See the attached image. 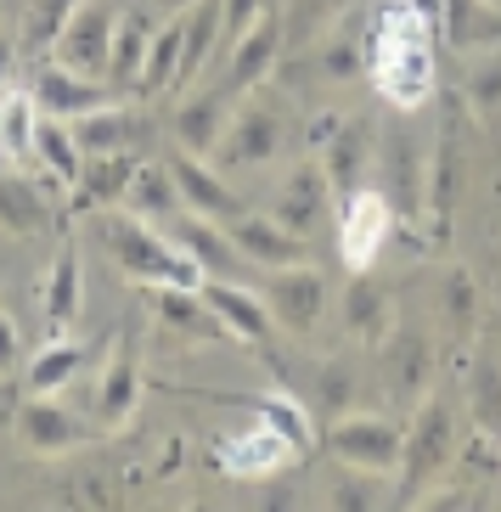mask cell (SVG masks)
<instances>
[{"label": "cell", "mask_w": 501, "mask_h": 512, "mask_svg": "<svg viewBox=\"0 0 501 512\" xmlns=\"http://www.w3.org/2000/svg\"><path fill=\"white\" fill-rule=\"evenodd\" d=\"M456 445H462V428H456V406L445 394H423L411 406V422L400 434V467H395V501L400 507H417L428 496V484L445 479V467L456 462Z\"/></svg>", "instance_id": "1"}, {"label": "cell", "mask_w": 501, "mask_h": 512, "mask_svg": "<svg viewBox=\"0 0 501 512\" xmlns=\"http://www.w3.org/2000/svg\"><path fill=\"white\" fill-rule=\"evenodd\" d=\"M102 237H107V248H113V265H119L130 282H175V287L203 282L198 259L186 254L164 226H152V220H141V214H130V209L107 214Z\"/></svg>", "instance_id": "2"}, {"label": "cell", "mask_w": 501, "mask_h": 512, "mask_svg": "<svg viewBox=\"0 0 501 512\" xmlns=\"http://www.w3.org/2000/svg\"><path fill=\"white\" fill-rule=\"evenodd\" d=\"M400 428L395 417H378V411H344L321 428V451L344 467H366V473H389L395 479L400 467Z\"/></svg>", "instance_id": "3"}, {"label": "cell", "mask_w": 501, "mask_h": 512, "mask_svg": "<svg viewBox=\"0 0 501 512\" xmlns=\"http://www.w3.org/2000/svg\"><path fill=\"white\" fill-rule=\"evenodd\" d=\"M282 147H288L282 107H276V102H254V96H248L243 107H231L226 136H220V147H214L209 164L220 169V175H231V169H265V164L282 158Z\"/></svg>", "instance_id": "4"}, {"label": "cell", "mask_w": 501, "mask_h": 512, "mask_svg": "<svg viewBox=\"0 0 501 512\" xmlns=\"http://www.w3.org/2000/svg\"><path fill=\"white\" fill-rule=\"evenodd\" d=\"M113 0H79L74 17L57 29V40L46 46V62L57 68H74V74H91V79H107V51H113Z\"/></svg>", "instance_id": "5"}, {"label": "cell", "mask_w": 501, "mask_h": 512, "mask_svg": "<svg viewBox=\"0 0 501 512\" xmlns=\"http://www.w3.org/2000/svg\"><path fill=\"white\" fill-rule=\"evenodd\" d=\"M395 231V209H389V197L383 192H366L355 186L344 197V209H338V259H344V271H372V259L383 254V242Z\"/></svg>", "instance_id": "6"}, {"label": "cell", "mask_w": 501, "mask_h": 512, "mask_svg": "<svg viewBox=\"0 0 501 512\" xmlns=\"http://www.w3.org/2000/svg\"><path fill=\"white\" fill-rule=\"evenodd\" d=\"M282 51H288V23H282V12H259L254 23L231 40V62H226V85H220V91L226 96L259 91V85L271 79V68L282 62Z\"/></svg>", "instance_id": "7"}, {"label": "cell", "mask_w": 501, "mask_h": 512, "mask_svg": "<svg viewBox=\"0 0 501 512\" xmlns=\"http://www.w3.org/2000/svg\"><path fill=\"white\" fill-rule=\"evenodd\" d=\"M456 186H462V107L456 96L445 102L440 141L428 152V197H423V220L434 237H451V209H456Z\"/></svg>", "instance_id": "8"}, {"label": "cell", "mask_w": 501, "mask_h": 512, "mask_svg": "<svg viewBox=\"0 0 501 512\" xmlns=\"http://www.w3.org/2000/svg\"><path fill=\"white\" fill-rule=\"evenodd\" d=\"M259 299H265V310H271L276 327L288 332H310L321 321V310H327V282H321L316 265H282V271H265V282H259Z\"/></svg>", "instance_id": "9"}, {"label": "cell", "mask_w": 501, "mask_h": 512, "mask_svg": "<svg viewBox=\"0 0 501 512\" xmlns=\"http://www.w3.org/2000/svg\"><path fill=\"white\" fill-rule=\"evenodd\" d=\"M12 422H17V439H23L34 456H74L79 445L91 439V422L79 417L74 406H62L57 394H29Z\"/></svg>", "instance_id": "10"}, {"label": "cell", "mask_w": 501, "mask_h": 512, "mask_svg": "<svg viewBox=\"0 0 501 512\" xmlns=\"http://www.w3.org/2000/svg\"><path fill=\"white\" fill-rule=\"evenodd\" d=\"M141 299H147V310L158 316V327H169L175 338H186V344H231L226 321L214 316L209 304H203V293H198V287L141 282Z\"/></svg>", "instance_id": "11"}, {"label": "cell", "mask_w": 501, "mask_h": 512, "mask_svg": "<svg viewBox=\"0 0 501 512\" xmlns=\"http://www.w3.org/2000/svg\"><path fill=\"white\" fill-rule=\"evenodd\" d=\"M383 383L400 406H417L423 394H434V338L411 321H395L389 344H383Z\"/></svg>", "instance_id": "12"}, {"label": "cell", "mask_w": 501, "mask_h": 512, "mask_svg": "<svg viewBox=\"0 0 501 512\" xmlns=\"http://www.w3.org/2000/svg\"><path fill=\"white\" fill-rule=\"evenodd\" d=\"M293 456L299 451H293L288 439L276 434L271 422H259V428H243V434H226L209 451V462L220 467V473H231V479H271V473H282Z\"/></svg>", "instance_id": "13"}, {"label": "cell", "mask_w": 501, "mask_h": 512, "mask_svg": "<svg viewBox=\"0 0 501 512\" xmlns=\"http://www.w3.org/2000/svg\"><path fill=\"white\" fill-rule=\"evenodd\" d=\"M34 107L46 113V119H85V113H96V107L119 102L113 96V85L107 79H91V74H74V68H57V62H46L40 74H34Z\"/></svg>", "instance_id": "14"}, {"label": "cell", "mask_w": 501, "mask_h": 512, "mask_svg": "<svg viewBox=\"0 0 501 512\" xmlns=\"http://www.w3.org/2000/svg\"><path fill=\"white\" fill-rule=\"evenodd\" d=\"M226 237L237 242L243 265H254V271H282V265H299L304 259V237L288 231L276 214H231Z\"/></svg>", "instance_id": "15"}, {"label": "cell", "mask_w": 501, "mask_h": 512, "mask_svg": "<svg viewBox=\"0 0 501 512\" xmlns=\"http://www.w3.org/2000/svg\"><path fill=\"white\" fill-rule=\"evenodd\" d=\"M383 169H389V209L395 220H423V197H428V152L423 141L411 136V130H395V136L383 141Z\"/></svg>", "instance_id": "16"}, {"label": "cell", "mask_w": 501, "mask_h": 512, "mask_svg": "<svg viewBox=\"0 0 501 512\" xmlns=\"http://www.w3.org/2000/svg\"><path fill=\"white\" fill-rule=\"evenodd\" d=\"M198 293H203V304H209L214 316L226 321L231 338H243V344H271L276 338V321H271V310H265V299L248 293L237 276H203Z\"/></svg>", "instance_id": "17"}, {"label": "cell", "mask_w": 501, "mask_h": 512, "mask_svg": "<svg viewBox=\"0 0 501 512\" xmlns=\"http://www.w3.org/2000/svg\"><path fill=\"white\" fill-rule=\"evenodd\" d=\"M169 175H175V186H181V203L192 214H209V220H220L226 226L231 214H243V197L226 186V175L214 164H203L198 152H186V147H175L169 152Z\"/></svg>", "instance_id": "18"}, {"label": "cell", "mask_w": 501, "mask_h": 512, "mask_svg": "<svg viewBox=\"0 0 501 512\" xmlns=\"http://www.w3.org/2000/svg\"><path fill=\"white\" fill-rule=\"evenodd\" d=\"M164 231L181 242L192 259H198V271H203V276H243V254H237V242L226 237V226H220V220H209V214H186V209H181Z\"/></svg>", "instance_id": "19"}, {"label": "cell", "mask_w": 501, "mask_h": 512, "mask_svg": "<svg viewBox=\"0 0 501 512\" xmlns=\"http://www.w3.org/2000/svg\"><path fill=\"white\" fill-rule=\"evenodd\" d=\"M321 175H327V186H333V197H350L355 186H361L366 164H372V130H366L361 119H338L333 130H327V141H321Z\"/></svg>", "instance_id": "20"}, {"label": "cell", "mask_w": 501, "mask_h": 512, "mask_svg": "<svg viewBox=\"0 0 501 512\" xmlns=\"http://www.w3.org/2000/svg\"><path fill=\"white\" fill-rule=\"evenodd\" d=\"M327 203H333V186H327V175H321V164H299L288 175V181L276 186V203L271 214L282 220L288 231H299V237H310V231L327 220Z\"/></svg>", "instance_id": "21"}, {"label": "cell", "mask_w": 501, "mask_h": 512, "mask_svg": "<svg viewBox=\"0 0 501 512\" xmlns=\"http://www.w3.org/2000/svg\"><path fill=\"white\" fill-rule=\"evenodd\" d=\"M141 406V366L130 349H113L96 377V428H124Z\"/></svg>", "instance_id": "22"}, {"label": "cell", "mask_w": 501, "mask_h": 512, "mask_svg": "<svg viewBox=\"0 0 501 512\" xmlns=\"http://www.w3.org/2000/svg\"><path fill=\"white\" fill-rule=\"evenodd\" d=\"M344 332L355 344H389V332H395V299L372 282V271H355L350 293H344Z\"/></svg>", "instance_id": "23"}, {"label": "cell", "mask_w": 501, "mask_h": 512, "mask_svg": "<svg viewBox=\"0 0 501 512\" xmlns=\"http://www.w3.org/2000/svg\"><path fill=\"white\" fill-rule=\"evenodd\" d=\"M29 169H46L51 186H68V192H74L79 175H85V147H79L74 124H68V119H46V113H40V130H34V158H29Z\"/></svg>", "instance_id": "24"}, {"label": "cell", "mask_w": 501, "mask_h": 512, "mask_svg": "<svg viewBox=\"0 0 501 512\" xmlns=\"http://www.w3.org/2000/svg\"><path fill=\"white\" fill-rule=\"evenodd\" d=\"M226 119H231L226 91L186 96L181 113H175V147L198 152V158H214V147H220V136H226Z\"/></svg>", "instance_id": "25"}, {"label": "cell", "mask_w": 501, "mask_h": 512, "mask_svg": "<svg viewBox=\"0 0 501 512\" xmlns=\"http://www.w3.org/2000/svg\"><path fill=\"white\" fill-rule=\"evenodd\" d=\"M136 169H141L136 152H91L74 197L85 203V209H119L124 192H130V181H136Z\"/></svg>", "instance_id": "26"}, {"label": "cell", "mask_w": 501, "mask_h": 512, "mask_svg": "<svg viewBox=\"0 0 501 512\" xmlns=\"http://www.w3.org/2000/svg\"><path fill=\"white\" fill-rule=\"evenodd\" d=\"M209 400H226V406L254 411L259 422H271L276 434L288 439L293 451H310V445H316V422H310V411H304L293 394H209Z\"/></svg>", "instance_id": "27"}, {"label": "cell", "mask_w": 501, "mask_h": 512, "mask_svg": "<svg viewBox=\"0 0 501 512\" xmlns=\"http://www.w3.org/2000/svg\"><path fill=\"white\" fill-rule=\"evenodd\" d=\"M468 74H462V107L473 113L479 130H501V46L468 51Z\"/></svg>", "instance_id": "28"}, {"label": "cell", "mask_w": 501, "mask_h": 512, "mask_svg": "<svg viewBox=\"0 0 501 512\" xmlns=\"http://www.w3.org/2000/svg\"><path fill=\"white\" fill-rule=\"evenodd\" d=\"M51 226V209L40 186L23 175V169H0V231H12V237H34V231Z\"/></svg>", "instance_id": "29"}, {"label": "cell", "mask_w": 501, "mask_h": 512, "mask_svg": "<svg viewBox=\"0 0 501 512\" xmlns=\"http://www.w3.org/2000/svg\"><path fill=\"white\" fill-rule=\"evenodd\" d=\"M119 209L141 214V220H152V226H169V220L186 209V203H181V186H175V175H169L164 164H141Z\"/></svg>", "instance_id": "30"}, {"label": "cell", "mask_w": 501, "mask_h": 512, "mask_svg": "<svg viewBox=\"0 0 501 512\" xmlns=\"http://www.w3.org/2000/svg\"><path fill=\"white\" fill-rule=\"evenodd\" d=\"M445 40L456 51H485V46H501V6L490 0H445Z\"/></svg>", "instance_id": "31"}, {"label": "cell", "mask_w": 501, "mask_h": 512, "mask_svg": "<svg viewBox=\"0 0 501 512\" xmlns=\"http://www.w3.org/2000/svg\"><path fill=\"white\" fill-rule=\"evenodd\" d=\"M147 46H152V23L147 12H124L113 23V51H107V85H141V68H147Z\"/></svg>", "instance_id": "32"}, {"label": "cell", "mask_w": 501, "mask_h": 512, "mask_svg": "<svg viewBox=\"0 0 501 512\" xmlns=\"http://www.w3.org/2000/svg\"><path fill=\"white\" fill-rule=\"evenodd\" d=\"M85 361H91V344H79V338L57 332V338L29 361V394H62L79 372H85Z\"/></svg>", "instance_id": "33"}, {"label": "cell", "mask_w": 501, "mask_h": 512, "mask_svg": "<svg viewBox=\"0 0 501 512\" xmlns=\"http://www.w3.org/2000/svg\"><path fill=\"white\" fill-rule=\"evenodd\" d=\"M468 411L485 439H501V349H479L468 372Z\"/></svg>", "instance_id": "34"}, {"label": "cell", "mask_w": 501, "mask_h": 512, "mask_svg": "<svg viewBox=\"0 0 501 512\" xmlns=\"http://www.w3.org/2000/svg\"><path fill=\"white\" fill-rule=\"evenodd\" d=\"M181 51H186V29H181V17H169L164 29H152L147 68H141V85H136V91H147V96L175 91V85H181Z\"/></svg>", "instance_id": "35"}, {"label": "cell", "mask_w": 501, "mask_h": 512, "mask_svg": "<svg viewBox=\"0 0 501 512\" xmlns=\"http://www.w3.org/2000/svg\"><path fill=\"white\" fill-rule=\"evenodd\" d=\"M34 130H40V107L29 91L0 96V158L6 164H29L34 158Z\"/></svg>", "instance_id": "36"}, {"label": "cell", "mask_w": 501, "mask_h": 512, "mask_svg": "<svg viewBox=\"0 0 501 512\" xmlns=\"http://www.w3.org/2000/svg\"><path fill=\"white\" fill-rule=\"evenodd\" d=\"M79 293H85V271H79V254H57L46 271V327L51 338L74 327L79 316Z\"/></svg>", "instance_id": "37"}, {"label": "cell", "mask_w": 501, "mask_h": 512, "mask_svg": "<svg viewBox=\"0 0 501 512\" xmlns=\"http://www.w3.org/2000/svg\"><path fill=\"white\" fill-rule=\"evenodd\" d=\"M74 136L79 147H85V158L91 152H130V136H136V113L119 102L96 107V113H85V119H74Z\"/></svg>", "instance_id": "38"}, {"label": "cell", "mask_w": 501, "mask_h": 512, "mask_svg": "<svg viewBox=\"0 0 501 512\" xmlns=\"http://www.w3.org/2000/svg\"><path fill=\"white\" fill-rule=\"evenodd\" d=\"M186 29V51H181V79H192L209 62V51L220 46V0H192L181 17Z\"/></svg>", "instance_id": "39"}, {"label": "cell", "mask_w": 501, "mask_h": 512, "mask_svg": "<svg viewBox=\"0 0 501 512\" xmlns=\"http://www.w3.org/2000/svg\"><path fill=\"white\" fill-rule=\"evenodd\" d=\"M366 62H372V46H366L361 34H321L316 40V74L321 79H361L366 74Z\"/></svg>", "instance_id": "40"}, {"label": "cell", "mask_w": 501, "mask_h": 512, "mask_svg": "<svg viewBox=\"0 0 501 512\" xmlns=\"http://www.w3.org/2000/svg\"><path fill=\"white\" fill-rule=\"evenodd\" d=\"M440 316H445V327H451V338H468V332L479 327V282H473L462 265H451V271L440 276Z\"/></svg>", "instance_id": "41"}, {"label": "cell", "mask_w": 501, "mask_h": 512, "mask_svg": "<svg viewBox=\"0 0 501 512\" xmlns=\"http://www.w3.org/2000/svg\"><path fill=\"white\" fill-rule=\"evenodd\" d=\"M310 389H316V406L327 411V417H344V411L355 406V372L344 361H321L316 377H310Z\"/></svg>", "instance_id": "42"}, {"label": "cell", "mask_w": 501, "mask_h": 512, "mask_svg": "<svg viewBox=\"0 0 501 512\" xmlns=\"http://www.w3.org/2000/svg\"><path fill=\"white\" fill-rule=\"evenodd\" d=\"M333 490H327V507H344V512H366V507H378V490H366V479H378V473H366V467H344L338 462L333 473Z\"/></svg>", "instance_id": "43"}, {"label": "cell", "mask_w": 501, "mask_h": 512, "mask_svg": "<svg viewBox=\"0 0 501 512\" xmlns=\"http://www.w3.org/2000/svg\"><path fill=\"white\" fill-rule=\"evenodd\" d=\"M344 6H350V0H288V17H282V23H288L299 40H316L327 23L344 17Z\"/></svg>", "instance_id": "44"}, {"label": "cell", "mask_w": 501, "mask_h": 512, "mask_svg": "<svg viewBox=\"0 0 501 512\" xmlns=\"http://www.w3.org/2000/svg\"><path fill=\"white\" fill-rule=\"evenodd\" d=\"M74 6H79V0H34V6H29V40H34V46L46 51L51 40H57V29L74 17Z\"/></svg>", "instance_id": "45"}, {"label": "cell", "mask_w": 501, "mask_h": 512, "mask_svg": "<svg viewBox=\"0 0 501 512\" xmlns=\"http://www.w3.org/2000/svg\"><path fill=\"white\" fill-rule=\"evenodd\" d=\"M259 12H265V0H220V40L231 46V40H237Z\"/></svg>", "instance_id": "46"}, {"label": "cell", "mask_w": 501, "mask_h": 512, "mask_svg": "<svg viewBox=\"0 0 501 512\" xmlns=\"http://www.w3.org/2000/svg\"><path fill=\"white\" fill-rule=\"evenodd\" d=\"M17 366H23V332H17V321L0 310V377H12Z\"/></svg>", "instance_id": "47"}, {"label": "cell", "mask_w": 501, "mask_h": 512, "mask_svg": "<svg viewBox=\"0 0 501 512\" xmlns=\"http://www.w3.org/2000/svg\"><path fill=\"white\" fill-rule=\"evenodd\" d=\"M406 6L417 12V23H423L428 34H434V29L445 23V0H406Z\"/></svg>", "instance_id": "48"}, {"label": "cell", "mask_w": 501, "mask_h": 512, "mask_svg": "<svg viewBox=\"0 0 501 512\" xmlns=\"http://www.w3.org/2000/svg\"><path fill=\"white\" fill-rule=\"evenodd\" d=\"M12 62H17V40L12 34H0V85L12 79Z\"/></svg>", "instance_id": "49"}, {"label": "cell", "mask_w": 501, "mask_h": 512, "mask_svg": "<svg viewBox=\"0 0 501 512\" xmlns=\"http://www.w3.org/2000/svg\"><path fill=\"white\" fill-rule=\"evenodd\" d=\"M186 6H192V0H169V12H186Z\"/></svg>", "instance_id": "50"}, {"label": "cell", "mask_w": 501, "mask_h": 512, "mask_svg": "<svg viewBox=\"0 0 501 512\" xmlns=\"http://www.w3.org/2000/svg\"><path fill=\"white\" fill-rule=\"evenodd\" d=\"M496 467H501V451H496Z\"/></svg>", "instance_id": "51"}, {"label": "cell", "mask_w": 501, "mask_h": 512, "mask_svg": "<svg viewBox=\"0 0 501 512\" xmlns=\"http://www.w3.org/2000/svg\"><path fill=\"white\" fill-rule=\"evenodd\" d=\"M0 400H6V389H0Z\"/></svg>", "instance_id": "52"}, {"label": "cell", "mask_w": 501, "mask_h": 512, "mask_svg": "<svg viewBox=\"0 0 501 512\" xmlns=\"http://www.w3.org/2000/svg\"><path fill=\"white\" fill-rule=\"evenodd\" d=\"M490 6H501V0H490Z\"/></svg>", "instance_id": "53"}, {"label": "cell", "mask_w": 501, "mask_h": 512, "mask_svg": "<svg viewBox=\"0 0 501 512\" xmlns=\"http://www.w3.org/2000/svg\"><path fill=\"white\" fill-rule=\"evenodd\" d=\"M0 411H6V400H0Z\"/></svg>", "instance_id": "54"}]
</instances>
